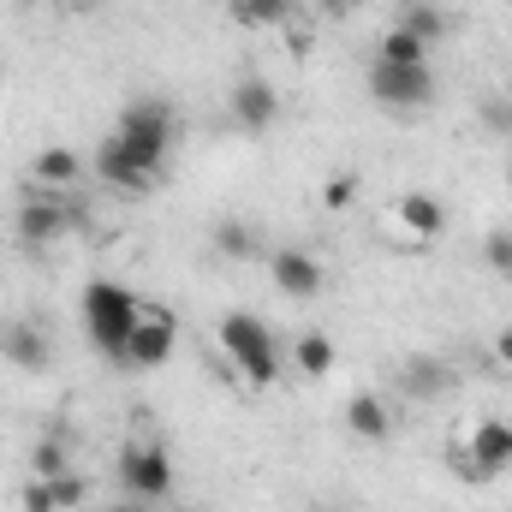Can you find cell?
Masks as SVG:
<instances>
[{
    "instance_id": "cell-1",
    "label": "cell",
    "mask_w": 512,
    "mask_h": 512,
    "mask_svg": "<svg viewBox=\"0 0 512 512\" xmlns=\"http://www.w3.org/2000/svg\"><path fill=\"white\" fill-rule=\"evenodd\" d=\"M173 137H179V120L167 102L155 96H137L120 108V126L102 137L96 149V173L114 185V191H149L173 155Z\"/></svg>"
},
{
    "instance_id": "cell-2",
    "label": "cell",
    "mask_w": 512,
    "mask_h": 512,
    "mask_svg": "<svg viewBox=\"0 0 512 512\" xmlns=\"http://www.w3.org/2000/svg\"><path fill=\"white\" fill-rule=\"evenodd\" d=\"M78 310H84V334H90V346H96L108 364H126L131 328L143 322V298L131 292L126 280H90L84 298H78Z\"/></svg>"
},
{
    "instance_id": "cell-3",
    "label": "cell",
    "mask_w": 512,
    "mask_h": 512,
    "mask_svg": "<svg viewBox=\"0 0 512 512\" xmlns=\"http://www.w3.org/2000/svg\"><path fill=\"white\" fill-rule=\"evenodd\" d=\"M215 340H221L227 364H233L251 387H274L280 382V340H274V328H268L256 310H233V316H221Z\"/></svg>"
},
{
    "instance_id": "cell-4",
    "label": "cell",
    "mask_w": 512,
    "mask_h": 512,
    "mask_svg": "<svg viewBox=\"0 0 512 512\" xmlns=\"http://www.w3.org/2000/svg\"><path fill=\"white\" fill-rule=\"evenodd\" d=\"M84 221H90V209H84L72 191H30V197L18 203V245L42 251V245H54V239H66V233H78Z\"/></svg>"
},
{
    "instance_id": "cell-5",
    "label": "cell",
    "mask_w": 512,
    "mask_h": 512,
    "mask_svg": "<svg viewBox=\"0 0 512 512\" xmlns=\"http://www.w3.org/2000/svg\"><path fill=\"white\" fill-rule=\"evenodd\" d=\"M370 96L382 102L387 114H423V108L435 102V72H429V66L376 60V66H370Z\"/></svg>"
},
{
    "instance_id": "cell-6",
    "label": "cell",
    "mask_w": 512,
    "mask_h": 512,
    "mask_svg": "<svg viewBox=\"0 0 512 512\" xmlns=\"http://www.w3.org/2000/svg\"><path fill=\"white\" fill-rule=\"evenodd\" d=\"M120 489H126L131 501H167L173 495V459H167V447L161 441H131L126 453H120Z\"/></svg>"
},
{
    "instance_id": "cell-7",
    "label": "cell",
    "mask_w": 512,
    "mask_h": 512,
    "mask_svg": "<svg viewBox=\"0 0 512 512\" xmlns=\"http://www.w3.org/2000/svg\"><path fill=\"white\" fill-rule=\"evenodd\" d=\"M173 352H179V316L173 310H143V322L131 328L126 364L131 370H161Z\"/></svg>"
},
{
    "instance_id": "cell-8",
    "label": "cell",
    "mask_w": 512,
    "mask_h": 512,
    "mask_svg": "<svg viewBox=\"0 0 512 512\" xmlns=\"http://www.w3.org/2000/svg\"><path fill=\"white\" fill-rule=\"evenodd\" d=\"M262 262H268V280H274V292H280V298L310 304V298L322 292V262L304 251V245H280V251H268Z\"/></svg>"
},
{
    "instance_id": "cell-9",
    "label": "cell",
    "mask_w": 512,
    "mask_h": 512,
    "mask_svg": "<svg viewBox=\"0 0 512 512\" xmlns=\"http://www.w3.org/2000/svg\"><path fill=\"white\" fill-rule=\"evenodd\" d=\"M512 465V417H483L465 441V471L471 477H501Z\"/></svg>"
},
{
    "instance_id": "cell-10",
    "label": "cell",
    "mask_w": 512,
    "mask_h": 512,
    "mask_svg": "<svg viewBox=\"0 0 512 512\" xmlns=\"http://www.w3.org/2000/svg\"><path fill=\"white\" fill-rule=\"evenodd\" d=\"M227 114H233V126L245 131H268L274 120H280V90L268 84V78H239L233 84V96H227Z\"/></svg>"
},
{
    "instance_id": "cell-11",
    "label": "cell",
    "mask_w": 512,
    "mask_h": 512,
    "mask_svg": "<svg viewBox=\"0 0 512 512\" xmlns=\"http://www.w3.org/2000/svg\"><path fill=\"white\" fill-rule=\"evenodd\" d=\"M84 495H90V483L78 471H60V477H30L18 489V507L24 512H78Z\"/></svg>"
},
{
    "instance_id": "cell-12",
    "label": "cell",
    "mask_w": 512,
    "mask_h": 512,
    "mask_svg": "<svg viewBox=\"0 0 512 512\" xmlns=\"http://www.w3.org/2000/svg\"><path fill=\"white\" fill-rule=\"evenodd\" d=\"M0 358H6L12 370H48L54 340H48V328H42V322L18 316V322H6V328H0Z\"/></svg>"
},
{
    "instance_id": "cell-13",
    "label": "cell",
    "mask_w": 512,
    "mask_h": 512,
    "mask_svg": "<svg viewBox=\"0 0 512 512\" xmlns=\"http://www.w3.org/2000/svg\"><path fill=\"white\" fill-rule=\"evenodd\" d=\"M399 399H441L447 387H453V370H447V358H435V352H405L399 358Z\"/></svg>"
},
{
    "instance_id": "cell-14",
    "label": "cell",
    "mask_w": 512,
    "mask_h": 512,
    "mask_svg": "<svg viewBox=\"0 0 512 512\" xmlns=\"http://www.w3.org/2000/svg\"><path fill=\"white\" fill-rule=\"evenodd\" d=\"M30 179H36V191H72L84 179V155L66 149V143H48V149H36Z\"/></svg>"
},
{
    "instance_id": "cell-15",
    "label": "cell",
    "mask_w": 512,
    "mask_h": 512,
    "mask_svg": "<svg viewBox=\"0 0 512 512\" xmlns=\"http://www.w3.org/2000/svg\"><path fill=\"white\" fill-rule=\"evenodd\" d=\"M393 221H399L411 239H441V233H447V203L429 197V191H405V197L393 203Z\"/></svg>"
},
{
    "instance_id": "cell-16",
    "label": "cell",
    "mask_w": 512,
    "mask_h": 512,
    "mask_svg": "<svg viewBox=\"0 0 512 512\" xmlns=\"http://www.w3.org/2000/svg\"><path fill=\"white\" fill-rule=\"evenodd\" d=\"M346 429H352L358 441H387V435H393V411H387L382 393H370V387L352 393V399H346Z\"/></svg>"
},
{
    "instance_id": "cell-17",
    "label": "cell",
    "mask_w": 512,
    "mask_h": 512,
    "mask_svg": "<svg viewBox=\"0 0 512 512\" xmlns=\"http://www.w3.org/2000/svg\"><path fill=\"white\" fill-rule=\"evenodd\" d=\"M334 340L322 334V328H310V334H298V346H292V364H298V376H310V382H322L328 370H334Z\"/></svg>"
},
{
    "instance_id": "cell-18",
    "label": "cell",
    "mask_w": 512,
    "mask_h": 512,
    "mask_svg": "<svg viewBox=\"0 0 512 512\" xmlns=\"http://www.w3.org/2000/svg\"><path fill=\"white\" fill-rule=\"evenodd\" d=\"M215 256L227 262H256L262 256V233L251 221H215Z\"/></svg>"
},
{
    "instance_id": "cell-19",
    "label": "cell",
    "mask_w": 512,
    "mask_h": 512,
    "mask_svg": "<svg viewBox=\"0 0 512 512\" xmlns=\"http://www.w3.org/2000/svg\"><path fill=\"white\" fill-rule=\"evenodd\" d=\"M233 18L245 30H286L298 12H292V0H233Z\"/></svg>"
},
{
    "instance_id": "cell-20",
    "label": "cell",
    "mask_w": 512,
    "mask_h": 512,
    "mask_svg": "<svg viewBox=\"0 0 512 512\" xmlns=\"http://www.w3.org/2000/svg\"><path fill=\"white\" fill-rule=\"evenodd\" d=\"M399 30H411V36H423L429 48L447 36V12L441 6H429V0H411V6H399V18H393Z\"/></svg>"
},
{
    "instance_id": "cell-21",
    "label": "cell",
    "mask_w": 512,
    "mask_h": 512,
    "mask_svg": "<svg viewBox=\"0 0 512 512\" xmlns=\"http://www.w3.org/2000/svg\"><path fill=\"white\" fill-rule=\"evenodd\" d=\"M376 60H393V66H429V42H423V36H411V30H399V24H387Z\"/></svg>"
},
{
    "instance_id": "cell-22",
    "label": "cell",
    "mask_w": 512,
    "mask_h": 512,
    "mask_svg": "<svg viewBox=\"0 0 512 512\" xmlns=\"http://www.w3.org/2000/svg\"><path fill=\"white\" fill-rule=\"evenodd\" d=\"M72 471V435H42L30 447V477H60Z\"/></svg>"
},
{
    "instance_id": "cell-23",
    "label": "cell",
    "mask_w": 512,
    "mask_h": 512,
    "mask_svg": "<svg viewBox=\"0 0 512 512\" xmlns=\"http://www.w3.org/2000/svg\"><path fill=\"white\" fill-rule=\"evenodd\" d=\"M483 262H489L495 274H512V233H489V239H483Z\"/></svg>"
},
{
    "instance_id": "cell-24",
    "label": "cell",
    "mask_w": 512,
    "mask_h": 512,
    "mask_svg": "<svg viewBox=\"0 0 512 512\" xmlns=\"http://www.w3.org/2000/svg\"><path fill=\"white\" fill-rule=\"evenodd\" d=\"M322 203H328V209L358 203V179H352V173H334V179H328V191H322Z\"/></svg>"
},
{
    "instance_id": "cell-25",
    "label": "cell",
    "mask_w": 512,
    "mask_h": 512,
    "mask_svg": "<svg viewBox=\"0 0 512 512\" xmlns=\"http://www.w3.org/2000/svg\"><path fill=\"white\" fill-rule=\"evenodd\" d=\"M495 364H501V370H512V328H501V334H495Z\"/></svg>"
},
{
    "instance_id": "cell-26",
    "label": "cell",
    "mask_w": 512,
    "mask_h": 512,
    "mask_svg": "<svg viewBox=\"0 0 512 512\" xmlns=\"http://www.w3.org/2000/svg\"><path fill=\"white\" fill-rule=\"evenodd\" d=\"M102 512H155V507H149V501H131V495H126V501H108Z\"/></svg>"
},
{
    "instance_id": "cell-27",
    "label": "cell",
    "mask_w": 512,
    "mask_h": 512,
    "mask_svg": "<svg viewBox=\"0 0 512 512\" xmlns=\"http://www.w3.org/2000/svg\"><path fill=\"white\" fill-rule=\"evenodd\" d=\"M316 6H322V12H334V18H340V12H346V6H352V0H316Z\"/></svg>"
},
{
    "instance_id": "cell-28",
    "label": "cell",
    "mask_w": 512,
    "mask_h": 512,
    "mask_svg": "<svg viewBox=\"0 0 512 512\" xmlns=\"http://www.w3.org/2000/svg\"><path fill=\"white\" fill-rule=\"evenodd\" d=\"M298 6H316V0H292V12H298Z\"/></svg>"
},
{
    "instance_id": "cell-29",
    "label": "cell",
    "mask_w": 512,
    "mask_h": 512,
    "mask_svg": "<svg viewBox=\"0 0 512 512\" xmlns=\"http://www.w3.org/2000/svg\"><path fill=\"white\" fill-rule=\"evenodd\" d=\"M387 6H393V12H399V6H411V0H387Z\"/></svg>"
},
{
    "instance_id": "cell-30",
    "label": "cell",
    "mask_w": 512,
    "mask_h": 512,
    "mask_svg": "<svg viewBox=\"0 0 512 512\" xmlns=\"http://www.w3.org/2000/svg\"><path fill=\"white\" fill-rule=\"evenodd\" d=\"M507 185H512V173H507Z\"/></svg>"
},
{
    "instance_id": "cell-31",
    "label": "cell",
    "mask_w": 512,
    "mask_h": 512,
    "mask_svg": "<svg viewBox=\"0 0 512 512\" xmlns=\"http://www.w3.org/2000/svg\"><path fill=\"white\" fill-rule=\"evenodd\" d=\"M72 6H78V0H72Z\"/></svg>"
}]
</instances>
